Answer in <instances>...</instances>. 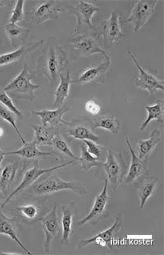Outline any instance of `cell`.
<instances>
[{
    "mask_svg": "<svg viewBox=\"0 0 164 255\" xmlns=\"http://www.w3.org/2000/svg\"><path fill=\"white\" fill-rule=\"evenodd\" d=\"M67 52L59 44L55 37L47 39L46 47L36 60V76H46L52 88H55L60 80L61 73L69 66Z\"/></svg>",
    "mask_w": 164,
    "mask_h": 255,
    "instance_id": "obj_1",
    "label": "cell"
},
{
    "mask_svg": "<svg viewBox=\"0 0 164 255\" xmlns=\"http://www.w3.org/2000/svg\"><path fill=\"white\" fill-rule=\"evenodd\" d=\"M27 195L31 197H43L50 195L57 192L69 190L80 196L86 195V188L82 181L78 180L64 181L58 177L56 173H52L45 180L33 184L31 187L26 189Z\"/></svg>",
    "mask_w": 164,
    "mask_h": 255,
    "instance_id": "obj_2",
    "label": "cell"
},
{
    "mask_svg": "<svg viewBox=\"0 0 164 255\" xmlns=\"http://www.w3.org/2000/svg\"><path fill=\"white\" fill-rule=\"evenodd\" d=\"M98 5L94 2L79 0L74 4L68 5L66 10L76 18V25L73 34L95 33L100 35L99 28L93 25L92 17L98 12ZM101 36V35H100Z\"/></svg>",
    "mask_w": 164,
    "mask_h": 255,
    "instance_id": "obj_3",
    "label": "cell"
},
{
    "mask_svg": "<svg viewBox=\"0 0 164 255\" xmlns=\"http://www.w3.org/2000/svg\"><path fill=\"white\" fill-rule=\"evenodd\" d=\"M74 161H68V162L64 163V164H62V165H58V166L49 168V169H42L41 167L39 165V161L38 160H35V161H33L31 163L29 162V161H25L23 166H22V169H21L22 181L18 185V186L15 188L14 191L9 195L8 198L5 200V202L1 206V208L2 209L3 207H5L17 194L23 193L26 189L31 187V185L35 183L39 177H41L43 174H45L47 173H53V172L58 170V169H63L64 167L72 165Z\"/></svg>",
    "mask_w": 164,
    "mask_h": 255,
    "instance_id": "obj_4",
    "label": "cell"
},
{
    "mask_svg": "<svg viewBox=\"0 0 164 255\" xmlns=\"http://www.w3.org/2000/svg\"><path fill=\"white\" fill-rule=\"evenodd\" d=\"M34 76L31 74L28 64H24L23 70L3 89L14 100H27L35 103V91L40 89L39 85L31 83Z\"/></svg>",
    "mask_w": 164,
    "mask_h": 255,
    "instance_id": "obj_5",
    "label": "cell"
},
{
    "mask_svg": "<svg viewBox=\"0 0 164 255\" xmlns=\"http://www.w3.org/2000/svg\"><path fill=\"white\" fill-rule=\"evenodd\" d=\"M107 160L101 166L107 174L106 179L108 181L111 190L117 191L119 185L123 182L127 172V164L121 152H116L111 148H106Z\"/></svg>",
    "mask_w": 164,
    "mask_h": 255,
    "instance_id": "obj_6",
    "label": "cell"
},
{
    "mask_svg": "<svg viewBox=\"0 0 164 255\" xmlns=\"http://www.w3.org/2000/svg\"><path fill=\"white\" fill-rule=\"evenodd\" d=\"M100 37L98 34H80L68 39V43L74 48L75 57H90L95 54H101L107 59L108 55L98 43Z\"/></svg>",
    "mask_w": 164,
    "mask_h": 255,
    "instance_id": "obj_7",
    "label": "cell"
},
{
    "mask_svg": "<svg viewBox=\"0 0 164 255\" xmlns=\"http://www.w3.org/2000/svg\"><path fill=\"white\" fill-rule=\"evenodd\" d=\"M111 201V196L108 194V181L105 178L103 189L98 195L95 196L90 213L85 218L79 221V227H82L86 224H98L103 219L108 218Z\"/></svg>",
    "mask_w": 164,
    "mask_h": 255,
    "instance_id": "obj_8",
    "label": "cell"
},
{
    "mask_svg": "<svg viewBox=\"0 0 164 255\" xmlns=\"http://www.w3.org/2000/svg\"><path fill=\"white\" fill-rule=\"evenodd\" d=\"M61 12V2L58 0H43L34 2L27 12L29 19L36 25H42L49 19H58Z\"/></svg>",
    "mask_w": 164,
    "mask_h": 255,
    "instance_id": "obj_9",
    "label": "cell"
},
{
    "mask_svg": "<svg viewBox=\"0 0 164 255\" xmlns=\"http://www.w3.org/2000/svg\"><path fill=\"white\" fill-rule=\"evenodd\" d=\"M158 2L157 0L136 1L131 14L124 23H130L133 27L134 31H140L154 14Z\"/></svg>",
    "mask_w": 164,
    "mask_h": 255,
    "instance_id": "obj_10",
    "label": "cell"
},
{
    "mask_svg": "<svg viewBox=\"0 0 164 255\" xmlns=\"http://www.w3.org/2000/svg\"><path fill=\"white\" fill-rule=\"evenodd\" d=\"M121 15V13L112 10L108 19L100 22L98 28L101 37H103V43L106 48L112 47L114 43H118L125 36L120 27Z\"/></svg>",
    "mask_w": 164,
    "mask_h": 255,
    "instance_id": "obj_11",
    "label": "cell"
},
{
    "mask_svg": "<svg viewBox=\"0 0 164 255\" xmlns=\"http://www.w3.org/2000/svg\"><path fill=\"white\" fill-rule=\"evenodd\" d=\"M67 136L80 140L98 141L99 136L94 131V122L87 117L75 118L67 123Z\"/></svg>",
    "mask_w": 164,
    "mask_h": 255,
    "instance_id": "obj_12",
    "label": "cell"
},
{
    "mask_svg": "<svg viewBox=\"0 0 164 255\" xmlns=\"http://www.w3.org/2000/svg\"><path fill=\"white\" fill-rule=\"evenodd\" d=\"M123 218L122 215L116 217L115 222L111 227H108L104 231L97 233L96 235L91 237L90 239H82L78 243L80 249L84 248L86 246L90 245L93 243H96L101 247H105L107 249L112 250L113 244L116 237L119 235V231L123 227Z\"/></svg>",
    "mask_w": 164,
    "mask_h": 255,
    "instance_id": "obj_13",
    "label": "cell"
},
{
    "mask_svg": "<svg viewBox=\"0 0 164 255\" xmlns=\"http://www.w3.org/2000/svg\"><path fill=\"white\" fill-rule=\"evenodd\" d=\"M41 224L44 233L43 242V251L46 253H50L52 242L60 231V219L58 217L57 205L55 204L53 208L44 214L38 220Z\"/></svg>",
    "mask_w": 164,
    "mask_h": 255,
    "instance_id": "obj_14",
    "label": "cell"
},
{
    "mask_svg": "<svg viewBox=\"0 0 164 255\" xmlns=\"http://www.w3.org/2000/svg\"><path fill=\"white\" fill-rule=\"evenodd\" d=\"M105 60H106L104 62L98 65H93L85 68L76 78L72 79V84L86 85L104 83L111 64L110 56Z\"/></svg>",
    "mask_w": 164,
    "mask_h": 255,
    "instance_id": "obj_15",
    "label": "cell"
},
{
    "mask_svg": "<svg viewBox=\"0 0 164 255\" xmlns=\"http://www.w3.org/2000/svg\"><path fill=\"white\" fill-rule=\"evenodd\" d=\"M127 53L131 58V60L133 61L135 65L137 67L138 70L140 72L139 76L134 79V83L136 86L141 90L147 91L152 96H155L158 90L164 92V81H161L153 73L144 70L140 63L138 62L137 58L132 52L127 51Z\"/></svg>",
    "mask_w": 164,
    "mask_h": 255,
    "instance_id": "obj_16",
    "label": "cell"
},
{
    "mask_svg": "<svg viewBox=\"0 0 164 255\" xmlns=\"http://www.w3.org/2000/svg\"><path fill=\"white\" fill-rule=\"evenodd\" d=\"M126 144L131 155V164L127 169V174L123 178L122 184L124 185H131L139 181L142 177H148V160H141L138 157L134 148L131 146L129 136H126Z\"/></svg>",
    "mask_w": 164,
    "mask_h": 255,
    "instance_id": "obj_17",
    "label": "cell"
},
{
    "mask_svg": "<svg viewBox=\"0 0 164 255\" xmlns=\"http://www.w3.org/2000/svg\"><path fill=\"white\" fill-rule=\"evenodd\" d=\"M19 219L14 218H9L5 215L2 211H0V235L10 238L14 243L20 247L21 249L24 251L25 254L31 255V251L27 249V247L23 245L22 239H21V234H22V226Z\"/></svg>",
    "mask_w": 164,
    "mask_h": 255,
    "instance_id": "obj_18",
    "label": "cell"
},
{
    "mask_svg": "<svg viewBox=\"0 0 164 255\" xmlns=\"http://www.w3.org/2000/svg\"><path fill=\"white\" fill-rule=\"evenodd\" d=\"M62 210V237L60 243L63 246H69L73 236V220L76 215V209L75 202L61 205Z\"/></svg>",
    "mask_w": 164,
    "mask_h": 255,
    "instance_id": "obj_19",
    "label": "cell"
},
{
    "mask_svg": "<svg viewBox=\"0 0 164 255\" xmlns=\"http://www.w3.org/2000/svg\"><path fill=\"white\" fill-rule=\"evenodd\" d=\"M72 108V105H64L55 110L43 109L40 111H32L33 115L41 118L43 126L60 128L61 125H67L68 122L63 119V116Z\"/></svg>",
    "mask_w": 164,
    "mask_h": 255,
    "instance_id": "obj_20",
    "label": "cell"
},
{
    "mask_svg": "<svg viewBox=\"0 0 164 255\" xmlns=\"http://www.w3.org/2000/svg\"><path fill=\"white\" fill-rule=\"evenodd\" d=\"M44 39H41L39 41L31 43L29 45H23L19 47L18 49L8 53L1 54L0 55V67L5 66L7 64H12L14 62L22 60L25 56H27L33 51L37 49L38 47L43 45Z\"/></svg>",
    "mask_w": 164,
    "mask_h": 255,
    "instance_id": "obj_21",
    "label": "cell"
},
{
    "mask_svg": "<svg viewBox=\"0 0 164 255\" xmlns=\"http://www.w3.org/2000/svg\"><path fill=\"white\" fill-rule=\"evenodd\" d=\"M3 28L6 36L10 40V45L14 47L26 45L30 35L28 28L10 23H6Z\"/></svg>",
    "mask_w": 164,
    "mask_h": 255,
    "instance_id": "obj_22",
    "label": "cell"
},
{
    "mask_svg": "<svg viewBox=\"0 0 164 255\" xmlns=\"http://www.w3.org/2000/svg\"><path fill=\"white\" fill-rule=\"evenodd\" d=\"M162 140V136L160 130L154 129L151 132L150 136L145 140H140L137 142V156L141 160H148L155 148Z\"/></svg>",
    "mask_w": 164,
    "mask_h": 255,
    "instance_id": "obj_23",
    "label": "cell"
},
{
    "mask_svg": "<svg viewBox=\"0 0 164 255\" xmlns=\"http://www.w3.org/2000/svg\"><path fill=\"white\" fill-rule=\"evenodd\" d=\"M52 151L51 152H42L38 148L35 142H26L23 144L22 148L15 151L5 152V155H17L23 158L24 161H31V160H38L39 158H43L46 156H54Z\"/></svg>",
    "mask_w": 164,
    "mask_h": 255,
    "instance_id": "obj_24",
    "label": "cell"
},
{
    "mask_svg": "<svg viewBox=\"0 0 164 255\" xmlns=\"http://www.w3.org/2000/svg\"><path fill=\"white\" fill-rule=\"evenodd\" d=\"M158 178L152 177H146L141 181L138 188L137 194L140 199V210L145 207L146 204L156 194L159 185Z\"/></svg>",
    "mask_w": 164,
    "mask_h": 255,
    "instance_id": "obj_25",
    "label": "cell"
},
{
    "mask_svg": "<svg viewBox=\"0 0 164 255\" xmlns=\"http://www.w3.org/2000/svg\"><path fill=\"white\" fill-rule=\"evenodd\" d=\"M60 85L55 91L54 108H60L65 103L66 100L70 94V87L72 84V77L70 71L67 69L66 73L63 72L60 76Z\"/></svg>",
    "mask_w": 164,
    "mask_h": 255,
    "instance_id": "obj_26",
    "label": "cell"
},
{
    "mask_svg": "<svg viewBox=\"0 0 164 255\" xmlns=\"http://www.w3.org/2000/svg\"><path fill=\"white\" fill-rule=\"evenodd\" d=\"M31 128L35 131V136L32 140L37 146H52L54 136L60 132V128H56L38 125H32Z\"/></svg>",
    "mask_w": 164,
    "mask_h": 255,
    "instance_id": "obj_27",
    "label": "cell"
},
{
    "mask_svg": "<svg viewBox=\"0 0 164 255\" xmlns=\"http://www.w3.org/2000/svg\"><path fill=\"white\" fill-rule=\"evenodd\" d=\"M40 206L35 204H26L15 207L16 218L25 224H34L38 222L40 216Z\"/></svg>",
    "mask_w": 164,
    "mask_h": 255,
    "instance_id": "obj_28",
    "label": "cell"
},
{
    "mask_svg": "<svg viewBox=\"0 0 164 255\" xmlns=\"http://www.w3.org/2000/svg\"><path fill=\"white\" fill-rule=\"evenodd\" d=\"M70 144V140L65 139L62 136L60 132H59L54 136L52 140V147L53 148L52 152L55 154L59 155L61 159L65 157V158H70L72 161H76V160L78 161L79 156L75 155L74 152L72 150Z\"/></svg>",
    "mask_w": 164,
    "mask_h": 255,
    "instance_id": "obj_29",
    "label": "cell"
},
{
    "mask_svg": "<svg viewBox=\"0 0 164 255\" xmlns=\"http://www.w3.org/2000/svg\"><path fill=\"white\" fill-rule=\"evenodd\" d=\"M19 165L17 161L9 162L0 169V189L6 192L13 185L17 174L19 173Z\"/></svg>",
    "mask_w": 164,
    "mask_h": 255,
    "instance_id": "obj_30",
    "label": "cell"
},
{
    "mask_svg": "<svg viewBox=\"0 0 164 255\" xmlns=\"http://www.w3.org/2000/svg\"><path fill=\"white\" fill-rule=\"evenodd\" d=\"M145 109L148 113V117L140 126V132H144L148 128V125L154 120L162 125L164 124V100H158L154 105H147Z\"/></svg>",
    "mask_w": 164,
    "mask_h": 255,
    "instance_id": "obj_31",
    "label": "cell"
},
{
    "mask_svg": "<svg viewBox=\"0 0 164 255\" xmlns=\"http://www.w3.org/2000/svg\"><path fill=\"white\" fill-rule=\"evenodd\" d=\"M120 122L114 116L98 117L94 121V128H103L111 132L113 135L118 134L120 129Z\"/></svg>",
    "mask_w": 164,
    "mask_h": 255,
    "instance_id": "obj_32",
    "label": "cell"
},
{
    "mask_svg": "<svg viewBox=\"0 0 164 255\" xmlns=\"http://www.w3.org/2000/svg\"><path fill=\"white\" fill-rule=\"evenodd\" d=\"M78 161L81 168L87 172L92 169L93 167H100L103 164V161L90 154L83 144L81 145V156L79 157Z\"/></svg>",
    "mask_w": 164,
    "mask_h": 255,
    "instance_id": "obj_33",
    "label": "cell"
},
{
    "mask_svg": "<svg viewBox=\"0 0 164 255\" xmlns=\"http://www.w3.org/2000/svg\"><path fill=\"white\" fill-rule=\"evenodd\" d=\"M16 118V116L14 115L12 112L10 111L8 109H6L2 104H0V122L9 124L14 128V131L16 132L18 136L20 138L21 141L23 142V144H25L27 141L24 140L20 131L17 127Z\"/></svg>",
    "mask_w": 164,
    "mask_h": 255,
    "instance_id": "obj_34",
    "label": "cell"
},
{
    "mask_svg": "<svg viewBox=\"0 0 164 255\" xmlns=\"http://www.w3.org/2000/svg\"><path fill=\"white\" fill-rule=\"evenodd\" d=\"M0 104H2L6 109L12 112L13 114L16 116L17 118L23 119V113L15 106L14 101L10 98V96L3 91V89L0 90Z\"/></svg>",
    "mask_w": 164,
    "mask_h": 255,
    "instance_id": "obj_35",
    "label": "cell"
},
{
    "mask_svg": "<svg viewBox=\"0 0 164 255\" xmlns=\"http://www.w3.org/2000/svg\"><path fill=\"white\" fill-rule=\"evenodd\" d=\"M24 4L25 1H23V0H19V1L15 2L14 8L11 10V14H10L8 23L17 24V23L22 22L24 19Z\"/></svg>",
    "mask_w": 164,
    "mask_h": 255,
    "instance_id": "obj_36",
    "label": "cell"
},
{
    "mask_svg": "<svg viewBox=\"0 0 164 255\" xmlns=\"http://www.w3.org/2000/svg\"><path fill=\"white\" fill-rule=\"evenodd\" d=\"M83 142L86 144V149H87V151L90 152V154L95 156L97 158L101 156V154L103 153V151L106 150V148L102 146V145H99V144H97L95 141L86 140H83Z\"/></svg>",
    "mask_w": 164,
    "mask_h": 255,
    "instance_id": "obj_37",
    "label": "cell"
},
{
    "mask_svg": "<svg viewBox=\"0 0 164 255\" xmlns=\"http://www.w3.org/2000/svg\"><path fill=\"white\" fill-rule=\"evenodd\" d=\"M84 107L86 112L93 116H98L101 111L100 105H98L96 101H93V100H89V101H86Z\"/></svg>",
    "mask_w": 164,
    "mask_h": 255,
    "instance_id": "obj_38",
    "label": "cell"
},
{
    "mask_svg": "<svg viewBox=\"0 0 164 255\" xmlns=\"http://www.w3.org/2000/svg\"><path fill=\"white\" fill-rule=\"evenodd\" d=\"M14 1H10V0H0V7L1 6H11L14 3Z\"/></svg>",
    "mask_w": 164,
    "mask_h": 255,
    "instance_id": "obj_39",
    "label": "cell"
},
{
    "mask_svg": "<svg viewBox=\"0 0 164 255\" xmlns=\"http://www.w3.org/2000/svg\"><path fill=\"white\" fill-rule=\"evenodd\" d=\"M5 156H6V155H5V152H3L2 148H0V169L2 168L1 165H2V160L4 158Z\"/></svg>",
    "mask_w": 164,
    "mask_h": 255,
    "instance_id": "obj_40",
    "label": "cell"
},
{
    "mask_svg": "<svg viewBox=\"0 0 164 255\" xmlns=\"http://www.w3.org/2000/svg\"><path fill=\"white\" fill-rule=\"evenodd\" d=\"M0 255H23L22 253H19V252H0Z\"/></svg>",
    "mask_w": 164,
    "mask_h": 255,
    "instance_id": "obj_41",
    "label": "cell"
},
{
    "mask_svg": "<svg viewBox=\"0 0 164 255\" xmlns=\"http://www.w3.org/2000/svg\"><path fill=\"white\" fill-rule=\"evenodd\" d=\"M4 198V192H2L1 189H0V204H1V202H2V200Z\"/></svg>",
    "mask_w": 164,
    "mask_h": 255,
    "instance_id": "obj_42",
    "label": "cell"
},
{
    "mask_svg": "<svg viewBox=\"0 0 164 255\" xmlns=\"http://www.w3.org/2000/svg\"><path fill=\"white\" fill-rule=\"evenodd\" d=\"M3 133H4V131H3V129H2V128L0 127V138L2 137Z\"/></svg>",
    "mask_w": 164,
    "mask_h": 255,
    "instance_id": "obj_43",
    "label": "cell"
}]
</instances>
